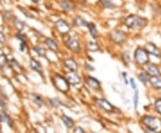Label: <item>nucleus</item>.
<instances>
[{
    "label": "nucleus",
    "mask_w": 161,
    "mask_h": 133,
    "mask_svg": "<svg viewBox=\"0 0 161 133\" xmlns=\"http://www.w3.org/2000/svg\"><path fill=\"white\" fill-rule=\"evenodd\" d=\"M124 24L129 28L141 29L146 25L147 20L142 18V17H140V16H137V15H131L125 19Z\"/></svg>",
    "instance_id": "obj_1"
},
{
    "label": "nucleus",
    "mask_w": 161,
    "mask_h": 133,
    "mask_svg": "<svg viewBox=\"0 0 161 133\" xmlns=\"http://www.w3.org/2000/svg\"><path fill=\"white\" fill-rule=\"evenodd\" d=\"M142 123L144 124L149 131H158L160 130V122L159 120L151 117V116H145L142 119Z\"/></svg>",
    "instance_id": "obj_2"
},
{
    "label": "nucleus",
    "mask_w": 161,
    "mask_h": 133,
    "mask_svg": "<svg viewBox=\"0 0 161 133\" xmlns=\"http://www.w3.org/2000/svg\"><path fill=\"white\" fill-rule=\"evenodd\" d=\"M134 58H135V60L137 63L141 64V65H144V64H147L149 62V52L142 49V48H138L136 49L135 50V53H134Z\"/></svg>",
    "instance_id": "obj_3"
},
{
    "label": "nucleus",
    "mask_w": 161,
    "mask_h": 133,
    "mask_svg": "<svg viewBox=\"0 0 161 133\" xmlns=\"http://www.w3.org/2000/svg\"><path fill=\"white\" fill-rule=\"evenodd\" d=\"M54 84L57 89L61 92L66 93L69 90V82L67 81L66 78L62 77L59 75H57L54 77Z\"/></svg>",
    "instance_id": "obj_4"
},
{
    "label": "nucleus",
    "mask_w": 161,
    "mask_h": 133,
    "mask_svg": "<svg viewBox=\"0 0 161 133\" xmlns=\"http://www.w3.org/2000/svg\"><path fill=\"white\" fill-rule=\"evenodd\" d=\"M55 26L57 29V31L61 34H63V35L67 34L70 32V30H71L69 24H67L66 22H65L64 20H58V21H57L56 24H55Z\"/></svg>",
    "instance_id": "obj_5"
},
{
    "label": "nucleus",
    "mask_w": 161,
    "mask_h": 133,
    "mask_svg": "<svg viewBox=\"0 0 161 133\" xmlns=\"http://www.w3.org/2000/svg\"><path fill=\"white\" fill-rule=\"evenodd\" d=\"M66 46L74 53H79L81 51V47H80L79 42L76 41L75 39L72 38V37L68 38V40L66 41Z\"/></svg>",
    "instance_id": "obj_6"
},
{
    "label": "nucleus",
    "mask_w": 161,
    "mask_h": 133,
    "mask_svg": "<svg viewBox=\"0 0 161 133\" xmlns=\"http://www.w3.org/2000/svg\"><path fill=\"white\" fill-rule=\"evenodd\" d=\"M111 38L116 43H122L126 39V33L122 31H115L111 34Z\"/></svg>",
    "instance_id": "obj_7"
},
{
    "label": "nucleus",
    "mask_w": 161,
    "mask_h": 133,
    "mask_svg": "<svg viewBox=\"0 0 161 133\" xmlns=\"http://www.w3.org/2000/svg\"><path fill=\"white\" fill-rule=\"evenodd\" d=\"M97 105H99L100 108H102L103 110H105L106 112L111 113L115 110L114 106L105 99H97Z\"/></svg>",
    "instance_id": "obj_8"
},
{
    "label": "nucleus",
    "mask_w": 161,
    "mask_h": 133,
    "mask_svg": "<svg viewBox=\"0 0 161 133\" xmlns=\"http://www.w3.org/2000/svg\"><path fill=\"white\" fill-rule=\"evenodd\" d=\"M147 72L151 76H160V71H159V67L154 64H151V65L147 66Z\"/></svg>",
    "instance_id": "obj_9"
},
{
    "label": "nucleus",
    "mask_w": 161,
    "mask_h": 133,
    "mask_svg": "<svg viewBox=\"0 0 161 133\" xmlns=\"http://www.w3.org/2000/svg\"><path fill=\"white\" fill-rule=\"evenodd\" d=\"M87 84L91 86V88L95 89V90H98V89L100 88V84H99V82L96 78L91 77V76H89V77L87 78Z\"/></svg>",
    "instance_id": "obj_10"
},
{
    "label": "nucleus",
    "mask_w": 161,
    "mask_h": 133,
    "mask_svg": "<svg viewBox=\"0 0 161 133\" xmlns=\"http://www.w3.org/2000/svg\"><path fill=\"white\" fill-rule=\"evenodd\" d=\"M65 65H66V66L67 68H69L70 71H72V72H75L76 70H77V64H76L75 61H74V59H72V58L66 59V60L65 61Z\"/></svg>",
    "instance_id": "obj_11"
},
{
    "label": "nucleus",
    "mask_w": 161,
    "mask_h": 133,
    "mask_svg": "<svg viewBox=\"0 0 161 133\" xmlns=\"http://www.w3.org/2000/svg\"><path fill=\"white\" fill-rule=\"evenodd\" d=\"M150 82L155 89H161V78L159 76H151V78H150Z\"/></svg>",
    "instance_id": "obj_12"
},
{
    "label": "nucleus",
    "mask_w": 161,
    "mask_h": 133,
    "mask_svg": "<svg viewBox=\"0 0 161 133\" xmlns=\"http://www.w3.org/2000/svg\"><path fill=\"white\" fill-rule=\"evenodd\" d=\"M147 47H148V52L151 53V54L157 56V57H159V56H160V51H159V49L156 47L154 44L149 43V44L147 45Z\"/></svg>",
    "instance_id": "obj_13"
},
{
    "label": "nucleus",
    "mask_w": 161,
    "mask_h": 133,
    "mask_svg": "<svg viewBox=\"0 0 161 133\" xmlns=\"http://www.w3.org/2000/svg\"><path fill=\"white\" fill-rule=\"evenodd\" d=\"M67 81L69 82V84L72 85H77L81 82V78L79 76H77L76 74H71L67 76Z\"/></svg>",
    "instance_id": "obj_14"
},
{
    "label": "nucleus",
    "mask_w": 161,
    "mask_h": 133,
    "mask_svg": "<svg viewBox=\"0 0 161 133\" xmlns=\"http://www.w3.org/2000/svg\"><path fill=\"white\" fill-rule=\"evenodd\" d=\"M0 121L3 122H6V124H8V126H9L10 128H13V121H12V119L6 114L3 113V114H0Z\"/></svg>",
    "instance_id": "obj_15"
},
{
    "label": "nucleus",
    "mask_w": 161,
    "mask_h": 133,
    "mask_svg": "<svg viewBox=\"0 0 161 133\" xmlns=\"http://www.w3.org/2000/svg\"><path fill=\"white\" fill-rule=\"evenodd\" d=\"M45 43L47 44V46H48V48H49L51 50H53V51H57V49H58L57 44L56 43V41H53L52 39H50V38L46 39Z\"/></svg>",
    "instance_id": "obj_16"
},
{
    "label": "nucleus",
    "mask_w": 161,
    "mask_h": 133,
    "mask_svg": "<svg viewBox=\"0 0 161 133\" xmlns=\"http://www.w3.org/2000/svg\"><path fill=\"white\" fill-rule=\"evenodd\" d=\"M60 6L63 7V9L66 10V11H70L74 8V6H73V3L68 1V0H64L60 3Z\"/></svg>",
    "instance_id": "obj_17"
},
{
    "label": "nucleus",
    "mask_w": 161,
    "mask_h": 133,
    "mask_svg": "<svg viewBox=\"0 0 161 133\" xmlns=\"http://www.w3.org/2000/svg\"><path fill=\"white\" fill-rule=\"evenodd\" d=\"M62 121H63V122L65 123V125L66 126L67 128H73L74 125V121L71 118L67 117L66 115H63L62 116Z\"/></svg>",
    "instance_id": "obj_18"
},
{
    "label": "nucleus",
    "mask_w": 161,
    "mask_h": 133,
    "mask_svg": "<svg viewBox=\"0 0 161 133\" xmlns=\"http://www.w3.org/2000/svg\"><path fill=\"white\" fill-rule=\"evenodd\" d=\"M87 27L90 30L91 35L93 37V39L98 38V32H97V28H96L94 24H88V26Z\"/></svg>",
    "instance_id": "obj_19"
},
{
    "label": "nucleus",
    "mask_w": 161,
    "mask_h": 133,
    "mask_svg": "<svg viewBox=\"0 0 161 133\" xmlns=\"http://www.w3.org/2000/svg\"><path fill=\"white\" fill-rule=\"evenodd\" d=\"M30 66H31V68L34 71H37L38 73H41V66H40V64L38 63L37 60L31 59L30 60Z\"/></svg>",
    "instance_id": "obj_20"
},
{
    "label": "nucleus",
    "mask_w": 161,
    "mask_h": 133,
    "mask_svg": "<svg viewBox=\"0 0 161 133\" xmlns=\"http://www.w3.org/2000/svg\"><path fill=\"white\" fill-rule=\"evenodd\" d=\"M74 23L78 26H88V23L83 18H82L81 16H76L75 19H74Z\"/></svg>",
    "instance_id": "obj_21"
},
{
    "label": "nucleus",
    "mask_w": 161,
    "mask_h": 133,
    "mask_svg": "<svg viewBox=\"0 0 161 133\" xmlns=\"http://www.w3.org/2000/svg\"><path fill=\"white\" fill-rule=\"evenodd\" d=\"M34 50L38 53L39 56H41V57H45L46 56V50L43 48L37 46V47L34 48Z\"/></svg>",
    "instance_id": "obj_22"
},
{
    "label": "nucleus",
    "mask_w": 161,
    "mask_h": 133,
    "mask_svg": "<svg viewBox=\"0 0 161 133\" xmlns=\"http://www.w3.org/2000/svg\"><path fill=\"white\" fill-rule=\"evenodd\" d=\"M31 96H32L33 101H34L38 106H42V105H43V101L41 100V98H40L39 96H38V95H32Z\"/></svg>",
    "instance_id": "obj_23"
},
{
    "label": "nucleus",
    "mask_w": 161,
    "mask_h": 133,
    "mask_svg": "<svg viewBox=\"0 0 161 133\" xmlns=\"http://www.w3.org/2000/svg\"><path fill=\"white\" fill-rule=\"evenodd\" d=\"M14 24H15V26H16V28L18 29V31L21 32L23 27H24V24H23V23L22 22V21H20V20L16 19L15 20V22H14Z\"/></svg>",
    "instance_id": "obj_24"
},
{
    "label": "nucleus",
    "mask_w": 161,
    "mask_h": 133,
    "mask_svg": "<svg viewBox=\"0 0 161 133\" xmlns=\"http://www.w3.org/2000/svg\"><path fill=\"white\" fill-rule=\"evenodd\" d=\"M139 79L142 81V83H144V84H146L148 81H149V77L147 75H145L144 73H141L140 75H139Z\"/></svg>",
    "instance_id": "obj_25"
},
{
    "label": "nucleus",
    "mask_w": 161,
    "mask_h": 133,
    "mask_svg": "<svg viewBox=\"0 0 161 133\" xmlns=\"http://www.w3.org/2000/svg\"><path fill=\"white\" fill-rule=\"evenodd\" d=\"M100 2H101V4L104 6L105 7H113V6H115L110 1H108V0H101Z\"/></svg>",
    "instance_id": "obj_26"
},
{
    "label": "nucleus",
    "mask_w": 161,
    "mask_h": 133,
    "mask_svg": "<svg viewBox=\"0 0 161 133\" xmlns=\"http://www.w3.org/2000/svg\"><path fill=\"white\" fill-rule=\"evenodd\" d=\"M155 108H156L157 112L159 114H161V99L158 100V101L155 103Z\"/></svg>",
    "instance_id": "obj_27"
},
{
    "label": "nucleus",
    "mask_w": 161,
    "mask_h": 133,
    "mask_svg": "<svg viewBox=\"0 0 161 133\" xmlns=\"http://www.w3.org/2000/svg\"><path fill=\"white\" fill-rule=\"evenodd\" d=\"M89 49L91 50V51H95V50H98L99 49V47L96 43H93V42H90L89 43Z\"/></svg>",
    "instance_id": "obj_28"
},
{
    "label": "nucleus",
    "mask_w": 161,
    "mask_h": 133,
    "mask_svg": "<svg viewBox=\"0 0 161 133\" xmlns=\"http://www.w3.org/2000/svg\"><path fill=\"white\" fill-rule=\"evenodd\" d=\"M138 100H139V93H138V91H136V93H135V95H134V98H133V102H134V108H135V109H137Z\"/></svg>",
    "instance_id": "obj_29"
},
{
    "label": "nucleus",
    "mask_w": 161,
    "mask_h": 133,
    "mask_svg": "<svg viewBox=\"0 0 161 133\" xmlns=\"http://www.w3.org/2000/svg\"><path fill=\"white\" fill-rule=\"evenodd\" d=\"M131 85H132V87H133V90H136V84H135V81H134V79L133 78H131Z\"/></svg>",
    "instance_id": "obj_30"
},
{
    "label": "nucleus",
    "mask_w": 161,
    "mask_h": 133,
    "mask_svg": "<svg viewBox=\"0 0 161 133\" xmlns=\"http://www.w3.org/2000/svg\"><path fill=\"white\" fill-rule=\"evenodd\" d=\"M17 37L22 41H23V42H25L26 41V40H25V37L23 36V35H22V34H17Z\"/></svg>",
    "instance_id": "obj_31"
},
{
    "label": "nucleus",
    "mask_w": 161,
    "mask_h": 133,
    "mask_svg": "<svg viewBox=\"0 0 161 133\" xmlns=\"http://www.w3.org/2000/svg\"><path fill=\"white\" fill-rule=\"evenodd\" d=\"M24 49H25V42H22V44H21V48H20V49H21V51H23L24 50Z\"/></svg>",
    "instance_id": "obj_32"
},
{
    "label": "nucleus",
    "mask_w": 161,
    "mask_h": 133,
    "mask_svg": "<svg viewBox=\"0 0 161 133\" xmlns=\"http://www.w3.org/2000/svg\"><path fill=\"white\" fill-rule=\"evenodd\" d=\"M0 41L1 42H4L5 41V37H4L3 33H1V32H0Z\"/></svg>",
    "instance_id": "obj_33"
},
{
    "label": "nucleus",
    "mask_w": 161,
    "mask_h": 133,
    "mask_svg": "<svg viewBox=\"0 0 161 133\" xmlns=\"http://www.w3.org/2000/svg\"><path fill=\"white\" fill-rule=\"evenodd\" d=\"M74 131L77 132V131H81V132H84V131L83 130V129H81V128H76L75 130H74Z\"/></svg>",
    "instance_id": "obj_34"
},
{
    "label": "nucleus",
    "mask_w": 161,
    "mask_h": 133,
    "mask_svg": "<svg viewBox=\"0 0 161 133\" xmlns=\"http://www.w3.org/2000/svg\"><path fill=\"white\" fill-rule=\"evenodd\" d=\"M86 66H88V69H90V70H94V68L92 67V66H89L88 64H86Z\"/></svg>",
    "instance_id": "obj_35"
},
{
    "label": "nucleus",
    "mask_w": 161,
    "mask_h": 133,
    "mask_svg": "<svg viewBox=\"0 0 161 133\" xmlns=\"http://www.w3.org/2000/svg\"><path fill=\"white\" fill-rule=\"evenodd\" d=\"M32 2H38V1H39V0H31Z\"/></svg>",
    "instance_id": "obj_36"
}]
</instances>
